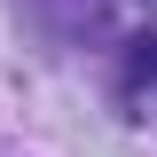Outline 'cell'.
Listing matches in <instances>:
<instances>
[{
    "label": "cell",
    "mask_w": 157,
    "mask_h": 157,
    "mask_svg": "<svg viewBox=\"0 0 157 157\" xmlns=\"http://www.w3.org/2000/svg\"><path fill=\"white\" fill-rule=\"evenodd\" d=\"M149 78H157V32H141L126 55V86H149Z\"/></svg>",
    "instance_id": "obj_1"
}]
</instances>
